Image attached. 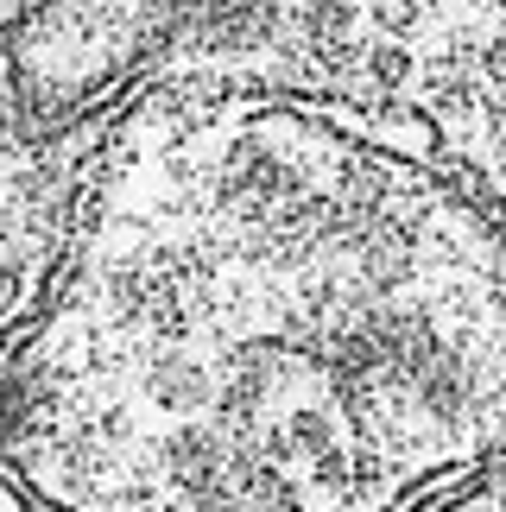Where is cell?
<instances>
[{
	"instance_id": "cell-1",
	"label": "cell",
	"mask_w": 506,
	"mask_h": 512,
	"mask_svg": "<svg viewBox=\"0 0 506 512\" xmlns=\"http://www.w3.org/2000/svg\"><path fill=\"white\" fill-rule=\"evenodd\" d=\"M506 462V209L405 114L152 95L0 342L45 512H412Z\"/></svg>"
},
{
	"instance_id": "cell-2",
	"label": "cell",
	"mask_w": 506,
	"mask_h": 512,
	"mask_svg": "<svg viewBox=\"0 0 506 512\" xmlns=\"http://www.w3.org/2000/svg\"><path fill=\"white\" fill-rule=\"evenodd\" d=\"M412 512H506V462H494L488 475H475L462 487H443V494H431Z\"/></svg>"
},
{
	"instance_id": "cell-3",
	"label": "cell",
	"mask_w": 506,
	"mask_h": 512,
	"mask_svg": "<svg viewBox=\"0 0 506 512\" xmlns=\"http://www.w3.org/2000/svg\"><path fill=\"white\" fill-rule=\"evenodd\" d=\"M0 512H45V506H38V500L26 494V487H19V481L7 475V468H0Z\"/></svg>"
}]
</instances>
